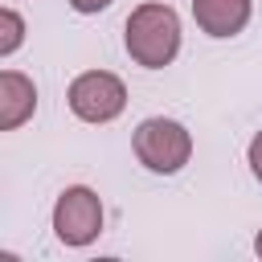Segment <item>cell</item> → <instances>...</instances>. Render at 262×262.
<instances>
[{
  "label": "cell",
  "instance_id": "3957f363",
  "mask_svg": "<svg viewBox=\"0 0 262 262\" xmlns=\"http://www.w3.org/2000/svg\"><path fill=\"white\" fill-rule=\"evenodd\" d=\"M66 98H70V111L82 123H111L127 106V86L111 70H86V74H78L70 82Z\"/></svg>",
  "mask_w": 262,
  "mask_h": 262
},
{
  "label": "cell",
  "instance_id": "ba28073f",
  "mask_svg": "<svg viewBox=\"0 0 262 262\" xmlns=\"http://www.w3.org/2000/svg\"><path fill=\"white\" fill-rule=\"evenodd\" d=\"M246 160H250V172H254V180L262 184V131L250 139V151H246Z\"/></svg>",
  "mask_w": 262,
  "mask_h": 262
},
{
  "label": "cell",
  "instance_id": "5b68a950",
  "mask_svg": "<svg viewBox=\"0 0 262 262\" xmlns=\"http://www.w3.org/2000/svg\"><path fill=\"white\" fill-rule=\"evenodd\" d=\"M33 111H37L33 78H25L20 70H4L0 74V131H16L25 119H33Z\"/></svg>",
  "mask_w": 262,
  "mask_h": 262
},
{
  "label": "cell",
  "instance_id": "9c48e42d",
  "mask_svg": "<svg viewBox=\"0 0 262 262\" xmlns=\"http://www.w3.org/2000/svg\"><path fill=\"white\" fill-rule=\"evenodd\" d=\"M70 8H74V12H82V16H90V12L111 8V0H70Z\"/></svg>",
  "mask_w": 262,
  "mask_h": 262
},
{
  "label": "cell",
  "instance_id": "8992f818",
  "mask_svg": "<svg viewBox=\"0 0 262 262\" xmlns=\"http://www.w3.org/2000/svg\"><path fill=\"white\" fill-rule=\"evenodd\" d=\"M250 0H192V20L209 37H233L250 25Z\"/></svg>",
  "mask_w": 262,
  "mask_h": 262
},
{
  "label": "cell",
  "instance_id": "52a82bcc",
  "mask_svg": "<svg viewBox=\"0 0 262 262\" xmlns=\"http://www.w3.org/2000/svg\"><path fill=\"white\" fill-rule=\"evenodd\" d=\"M25 41V16L16 8H0V57H12Z\"/></svg>",
  "mask_w": 262,
  "mask_h": 262
},
{
  "label": "cell",
  "instance_id": "7a4b0ae2",
  "mask_svg": "<svg viewBox=\"0 0 262 262\" xmlns=\"http://www.w3.org/2000/svg\"><path fill=\"white\" fill-rule=\"evenodd\" d=\"M131 147H135V160L147 172H156V176H172V172H180L192 160V135H188V127L176 123V119H164V115L143 119L135 127V135H131Z\"/></svg>",
  "mask_w": 262,
  "mask_h": 262
},
{
  "label": "cell",
  "instance_id": "6da1fadb",
  "mask_svg": "<svg viewBox=\"0 0 262 262\" xmlns=\"http://www.w3.org/2000/svg\"><path fill=\"white\" fill-rule=\"evenodd\" d=\"M123 45L131 53L135 66L143 70H164L176 61L180 53V16L172 4H139L131 8L127 25H123Z\"/></svg>",
  "mask_w": 262,
  "mask_h": 262
},
{
  "label": "cell",
  "instance_id": "30bf717a",
  "mask_svg": "<svg viewBox=\"0 0 262 262\" xmlns=\"http://www.w3.org/2000/svg\"><path fill=\"white\" fill-rule=\"evenodd\" d=\"M254 254L262 258V229H258V237H254Z\"/></svg>",
  "mask_w": 262,
  "mask_h": 262
},
{
  "label": "cell",
  "instance_id": "277c9868",
  "mask_svg": "<svg viewBox=\"0 0 262 262\" xmlns=\"http://www.w3.org/2000/svg\"><path fill=\"white\" fill-rule=\"evenodd\" d=\"M53 233L61 246H90L102 233V201L86 184H70L53 201Z\"/></svg>",
  "mask_w": 262,
  "mask_h": 262
}]
</instances>
